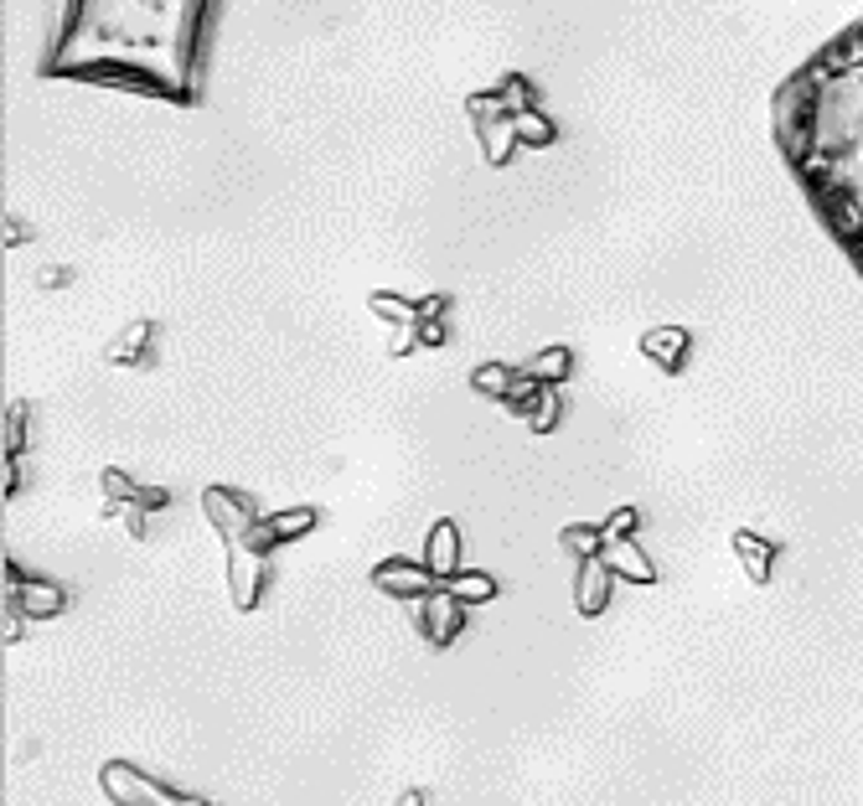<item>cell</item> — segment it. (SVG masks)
Segmentation results:
<instances>
[{
  "instance_id": "obj_18",
  "label": "cell",
  "mask_w": 863,
  "mask_h": 806,
  "mask_svg": "<svg viewBox=\"0 0 863 806\" xmlns=\"http://www.w3.org/2000/svg\"><path fill=\"white\" fill-rule=\"evenodd\" d=\"M197 806H208V802H197Z\"/></svg>"
},
{
  "instance_id": "obj_12",
  "label": "cell",
  "mask_w": 863,
  "mask_h": 806,
  "mask_svg": "<svg viewBox=\"0 0 863 806\" xmlns=\"http://www.w3.org/2000/svg\"><path fill=\"white\" fill-rule=\"evenodd\" d=\"M636 352L652 362L662 377H678V373H688V362H693V331L688 326H652V331H641Z\"/></svg>"
},
{
  "instance_id": "obj_1",
  "label": "cell",
  "mask_w": 863,
  "mask_h": 806,
  "mask_svg": "<svg viewBox=\"0 0 863 806\" xmlns=\"http://www.w3.org/2000/svg\"><path fill=\"white\" fill-rule=\"evenodd\" d=\"M212 6L218 0H58L42 73L197 104Z\"/></svg>"
},
{
  "instance_id": "obj_8",
  "label": "cell",
  "mask_w": 863,
  "mask_h": 806,
  "mask_svg": "<svg viewBox=\"0 0 863 806\" xmlns=\"http://www.w3.org/2000/svg\"><path fill=\"white\" fill-rule=\"evenodd\" d=\"M68 611V595H62L52 580H21V568L6 558V642L21 636V621H52V615Z\"/></svg>"
},
{
  "instance_id": "obj_3",
  "label": "cell",
  "mask_w": 863,
  "mask_h": 806,
  "mask_svg": "<svg viewBox=\"0 0 863 806\" xmlns=\"http://www.w3.org/2000/svg\"><path fill=\"white\" fill-rule=\"evenodd\" d=\"M202 517L228 548V600H233V611L253 615L269 595V580H274V548H284L274 512H264L239 486H208L202 492Z\"/></svg>"
},
{
  "instance_id": "obj_17",
  "label": "cell",
  "mask_w": 863,
  "mask_h": 806,
  "mask_svg": "<svg viewBox=\"0 0 863 806\" xmlns=\"http://www.w3.org/2000/svg\"><path fill=\"white\" fill-rule=\"evenodd\" d=\"M450 590H455L465 605H492L496 600V580L492 574H481V568H461V574L450 580Z\"/></svg>"
},
{
  "instance_id": "obj_14",
  "label": "cell",
  "mask_w": 863,
  "mask_h": 806,
  "mask_svg": "<svg viewBox=\"0 0 863 806\" xmlns=\"http://www.w3.org/2000/svg\"><path fill=\"white\" fill-rule=\"evenodd\" d=\"M730 548H734V558L744 564L750 584H771V574H775V543H771V537L750 533V527H734V533H730Z\"/></svg>"
},
{
  "instance_id": "obj_6",
  "label": "cell",
  "mask_w": 863,
  "mask_h": 806,
  "mask_svg": "<svg viewBox=\"0 0 863 806\" xmlns=\"http://www.w3.org/2000/svg\"><path fill=\"white\" fill-rule=\"evenodd\" d=\"M368 305L393 331V342H388L393 357H414V352L450 346V295H393V290H372Z\"/></svg>"
},
{
  "instance_id": "obj_2",
  "label": "cell",
  "mask_w": 863,
  "mask_h": 806,
  "mask_svg": "<svg viewBox=\"0 0 863 806\" xmlns=\"http://www.w3.org/2000/svg\"><path fill=\"white\" fill-rule=\"evenodd\" d=\"M775 145L822 228L863 274V21L781 83Z\"/></svg>"
},
{
  "instance_id": "obj_7",
  "label": "cell",
  "mask_w": 863,
  "mask_h": 806,
  "mask_svg": "<svg viewBox=\"0 0 863 806\" xmlns=\"http://www.w3.org/2000/svg\"><path fill=\"white\" fill-rule=\"evenodd\" d=\"M99 486H104V517L124 523L130 537H145L150 512L171 507V492H165V486H140V481H134L130 471H120V465H109L104 476H99Z\"/></svg>"
},
{
  "instance_id": "obj_5",
  "label": "cell",
  "mask_w": 863,
  "mask_h": 806,
  "mask_svg": "<svg viewBox=\"0 0 863 806\" xmlns=\"http://www.w3.org/2000/svg\"><path fill=\"white\" fill-rule=\"evenodd\" d=\"M465 114L476 124V140H481V155L486 165H512L518 150H549L559 140V124L549 120V109L538 99L533 78L522 73H506L502 83L481 89L465 99Z\"/></svg>"
},
{
  "instance_id": "obj_11",
  "label": "cell",
  "mask_w": 863,
  "mask_h": 806,
  "mask_svg": "<svg viewBox=\"0 0 863 806\" xmlns=\"http://www.w3.org/2000/svg\"><path fill=\"white\" fill-rule=\"evenodd\" d=\"M615 574L605 564V553H590V558H574V611L584 621H595V615L611 611V595H615Z\"/></svg>"
},
{
  "instance_id": "obj_13",
  "label": "cell",
  "mask_w": 863,
  "mask_h": 806,
  "mask_svg": "<svg viewBox=\"0 0 863 806\" xmlns=\"http://www.w3.org/2000/svg\"><path fill=\"white\" fill-rule=\"evenodd\" d=\"M600 553H605V564H611V574L621 584H656V568H652V558H646L636 533H611V527H605V548Z\"/></svg>"
},
{
  "instance_id": "obj_16",
  "label": "cell",
  "mask_w": 863,
  "mask_h": 806,
  "mask_svg": "<svg viewBox=\"0 0 863 806\" xmlns=\"http://www.w3.org/2000/svg\"><path fill=\"white\" fill-rule=\"evenodd\" d=\"M155 362V321H134L120 342L109 346V367H150Z\"/></svg>"
},
{
  "instance_id": "obj_9",
  "label": "cell",
  "mask_w": 863,
  "mask_h": 806,
  "mask_svg": "<svg viewBox=\"0 0 863 806\" xmlns=\"http://www.w3.org/2000/svg\"><path fill=\"white\" fill-rule=\"evenodd\" d=\"M414 611V626H419V636L434 646V652H445V646H455L461 642V631H465V615H471V605H465L455 590H450V580H440L430 590L424 600H414L409 605Z\"/></svg>"
},
{
  "instance_id": "obj_15",
  "label": "cell",
  "mask_w": 863,
  "mask_h": 806,
  "mask_svg": "<svg viewBox=\"0 0 863 806\" xmlns=\"http://www.w3.org/2000/svg\"><path fill=\"white\" fill-rule=\"evenodd\" d=\"M424 564H430L440 580H455V574H461V527L450 523V517H440V523L430 527V537H424Z\"/></svg>"
},
{
  "instance_id": "obj_10",
  "label": "cell",
  "mask_w": 863,
  "mask_h": 806,
  "mask_svg": "<svg viewBox=\"0 0 863 806\" xmlns=\"http://www.w3.org/2000/svg\"><path fill=\"white\" fill-rule=\"evenodd\" d=\"M434 584H440V574L424 558H383V564L372 568V590H383L388 600H403V605L424 600Z\"/></svg>"
},
{
  "instance_id": "obj_4",
  "label": "cell",
  "mask_w": 863,
  "mask_h": 806,
  "mask_svg": "<svg viewBox=\"0 0 863 806\" xmlns=\"http://www.w3.org/2000/svg\"><path fill=\"white\" fill-rule=\"evenodd\" d=\"M574 373L569 346H543L528 362H481L471 373L476 399H492L512 419H522L533 434H553L564 424V383Z\"/></svg>"
}]
</instances>
